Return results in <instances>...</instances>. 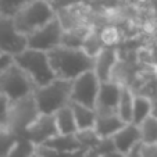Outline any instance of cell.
<instances>
[{
    "label": "cell",
    "instance_id": "cell-21",
    "mask_svg": "<svg viewBox=\"0 0 157 157\" xmlns=\"http://www.w3.org/2000/svg\"><path fill=\"white\" fill-rule=\"evenodd\" d=\"M142 142H157V117L149 116L139 124Z\"/></svg>",
    "mask_w": 157,
    "mask_h": 157
},
{
    "label": "cell",
    "instance_id": "cell-2",
    "mask_svg": "<svg viewBox=\"0 0 157 157\" xmlns=\"http://www.w3.org/2000/svg\"><path fill=\"white\" fill-rule=\"evenodd\" d=\"M71 83L70 79L54 78L43 86H38L33 90V98L36 100L40 113L54 114L57 110L68 106L71 103Z\"/></svg>",
    "mask_w": 157,
    "mask_h": 157
},
{
    "label": "cell",
    "instance_id": "cell-7",
    "mask_svg": "<svg viewBox=\"0 0 157 157\" xmlns=\"http://www.w3.org/2000/svg\"><path fill=\"white\" fill-rule=\"evenodd\" d=\"M64 25L59 15L44 24L39 29L33 31L32 33L27 36L28 39V48L38 49V50L49 53L50 50L56 49L57 46L63 43V36H64Z\"/></svg>",
    "mask_w": 157,
    "mask_h": 157
},
{
    "label": "cell",
    "instance_id": "cell-30",
    "mask_svg": "<svg viewBox=\"0 0 157 157\" xmlns=\"http://www.w3.org/2000/svg\"><path fill=\"white\" fill-rule=\"evenodd\" d=\"M33 157H39V156H38V154H35V156H33Z\"/></svg>",
    "mask_w": 157,
    "mask_h": 157
},
{
    "label": "cell",
    "instance_id": "cell-25",
    "mask_svg": "<svg viewBox=\"0 0 157 157\" xmlns=\"http://www.w3.org/2000/svg\"><path fill=\"white\" fill-rule=\"evenodd\" d=\"M10 104H11V100H10L3 92H0V129H4V128H6Z\"/></svg>",
    "mask_w": 157,
    "mask_h": 157
},
{
    "label": "cell",
    "instance_id": "cell-23",
    "mask_svg": "<svg viewBox=\"0 0 157 157\" xmlns=\"http://www.w3.org/2000/svg\"><path fill=\"white\" fill-rule=\"evenodd\" d=\"M31 0H0V15L14 17Z\"/></svg>",
    "mask_w": 157,
    "mask_h": 157
},
{
    "label": "cell",
    "instance_id": "cell-18",
    "mask_svg": "<svg viewBox=\"0 0 157 157\" xmlns=\"http://www.w3.org/2000/svg\"><path fill=\"white\" fill-rule=\"evenodd\" d=\"M38 151V145L27 136H17L7 157H33Z\"/></svg>",
    "mask_w": 157,
    "mask_h": 157
},
{
    "label": "cell",
    "instance_id": "cell-29",
    "mask_svg": "<svg viewBox=\"0 0 157 157\" xmlns=\"http://www.w3.org/2000/svg\"><path fill=\"white\" fill-rule=\"evenodd\" d=\"M127 157H142L140 156V153H139V145H138L136 147H133L132 150L127 154Z\"/></svg>",
    "mask_w": 157,
    "mask_h": 157
},
{
    "label": "cell",
    "instance_id": "cell-24",
    "mask_svg": "<svg viewBox=\"0 0 157 157\" xmlns=\"http://www.w3.org/2000/svg\"><path fill=\"white\" fill-rule=\"evenodd\" d=\"M17 135L7 129H0V157H7L14 145Z\"/></svg>",
    "mask_w": 157,
    "mask_h": 157
},
{
    "label": "cell",
    "instance_id": "cell-27",
    "mask_svg": "<svg viewBox=\"0 0 157 157\" xmlns=\"http://www.w3.org/2000/svg\"><path fill=\"white\" fill-rule=\"evenodd\" d=\"M13 61H14V57L7 54V53H4L3 50H0V72L3 71L4 68H7Z\"/></svg>",
    "mask_w": 157,
    "mask_h": 157
},
{
    "label": "cell",
    "instance_id": "cell-28",
    "mask_svg": "<svg viewBox=\"0 0 157 157\" xmlns=\"http://www.w3.org/2000/svg\"><path fill=\"white\" fill-rule=\"evenodd\" d=\"M100 157H127V154L121 153V151H118V150H111V151H109V153L103 154V156H100Z\"/></svg>",
    "mask_w": 157,
    "mask_h": 157
},
{
    "label": "cell",
    "instance_id": "cell-6",
    "mask_svg": "<svg viewBox=\"0 0 157 157\" xmlns=\"http://www.w3.org/2000/svg\"><path fill=\"white\" fill-rule=\"evenodd\" d=\"M35 85L25 71L14 61L0 72V92H3L10 100L32 95Z\"/></svg>",
    "mask_w": 157,
    "mask_h": 157
},
{
    "label": "cell",
    "instance_id": "cell-9",
    "mask_svg": "<svg viewBox=\"0 0 157 157\" xmlns=\"http://www.w3.org/2000/svg\"><path fill=\"white\" fill-rule=\"evenodd\" d=\"M27 48V35L18 31L13 17L0 15V50L14 57Z\"/></svg>",
    "mask_w": 157,
    "mask_h": 157
},
{
    "label": "cell",
    "instance_id": "cell-14",
    "mask_svg": "<svg viewBox=\"0 0 157 157\" xmlns=\"http://www.w3.org/2000/svg\"><path fill=\"white\" fill-rule=\"evenodd\" d=\"M117 61V53L111 46H104L100 52L95 56V64H93V71L98 75V78L103 81L111 79V71Z\"/></svg>",
    "mask_w": 157,
    "mask_h": 157
},
{
    "label": "cell",
    "instance_id": "cell-10",
    "mask_svg": "<svg viewBox=\"0 0 157 157\" xmlns=\"http://www.w3.org/2000/svg\"><path fill=\"white\" fill-rule=\"evenodd\" d=\"M59 135V129L56 125L54 114H44L39 113V116L32 121V124L27 128L22 136H27L35 145L42 146L49 139Z\"/></svg>",
    "mask_w": 157,
    "mask_h": 157
},
{
    "label": "cell",
    "instance_id": "cell-16",
    "mask_svg": "<svg viewBox=\"0 0 157 157\" xmlns=\"http://www.w3.org/2000/svg\"><path fill=\"white\" fill-rule=\"evenodd\" d=\"M54 120H56L59 133H77L78 132L77 121H75V116H74V111H72L71 103L68 106L57 110L56 113H54Z\"/></svg>",
    "mask_w": 157,
    "mask_h": 157
},
{
    "label": "cell",
    "instance_id": "cell-26",
    "mask_svg": "<svg viewBox=\"0 0 157 157\" xmlns=\"http://www.w3.org/2000/svg\"><path fill=\"white\" fill-rule=\"evenodd\" d=\"M139 153L142 157H157V142H142Z\"/></svg>",
    "mask_w": 157,
    "mask_h": 157
},
{
    "label": "cell",
    "instance_id": "cell-19",
    "mask_svg": "<svg viewBox=\"0 0 157 157\" xmlns=\"http://www.w3.org/2000/svg\"><path fill=\"white\" fill-rule=\"evenodd\" d=\"M133 101H135V95L129 89L122 88L121 95H120L118 106H117V113L120 114L125 122H132V113H133Z\"/></svg>",
    "mask_w": 157,
    "mask_h": 157
},
{
    "label": "cell",
    "instance_id": "cell-20",
    "mask_svg": "<svg viewBox=\"0 0 157 157\" xmlns=\"http://www.w3.org/2000/svg\"><path fill=\"white\" fill-rule=\"evenodd\" d=\"M153 114V104L150 99L145 96H135L133 101V113H132V122L139 125L143 120Z\"/></svg>",
    "mask_w": 157,
    "mask_h": 157
},
{
    "label": "cell",
    "instance_id": "cell-31",
    "mask_svg": "<svg viewBox=\"0 0 157 157\" xmlns=\"http://www.w3.org/2000/svg\"><path fill=\"white\" fill-rule=\"evenodd\" d=\"M48 2H49V0H48Z\"/></svg>",
    "mask_w": 157,
    "mask_h": 157
},
{
    "label": "cell",
    "instance_id": "cell-8",
    "mask_svg": "<svg viewBox=\"0 0 157 157\" xmlns=\"http://www.w3.org/2000/svg\"><path fill=\"white\" fill-rule=\"evenodd\" d=\"M101 81L98 78L93 70L81 74L71 83V101L85 104L89 107H96Z\"/></svg>",
    "mask_w": 157,
    "mask_h": 157
},
{
    "label": "cell",
    "instance_id": "cell-3",
    "mask_svg": "<svg viewBox=\"0 0 157 157\" xmlns=\"http://www.w3.org/2000/svg\"><path fill=\"white\" fill-rule=\"evenodd\" d=\"M14 63L24 70L25 74L33 82L35 88L46 85L56 78L46 52L27 48L14 56Z\"/></svg>",
    "mask_w": 157,
    "mask_h": 157
},
{
    "label": "cell",
    "instance_id": "cell-22",
    "mask_svg": "<svg viewBox=\"0 0 157 157\" xmlns=\"http://www.w3.org/2000/svg\"><path fill=\"white\" fill-rule=\"evenodd\" d=\"M77 138L81 142L82 147L85 150L95 147L99 142L101 140V136H99V133L95 131V128H90V129H81L77 132Z\"/></svg>",
    "mask_w": 157,
    "mask_h": 157
},
{
    "label": "cell",
    "instance_id": "cell-4",
    "mask_svg": "<svg viewBox=\"0 0 157 157\" xmlns=\"http://www.w3.org/2000/svg\"><path fill=\"white\" fill-rule=\"evenodd\" d=\"M57 15L56 10L48 0H31L13 17L15 27L24 35H29L48 24Z\"/></svg>",
    "mask_w": 157,
    "mask_h": 157
},
{
    "label": "cell",
    "instance_id": "cell-13",
    "mask_svg": "<svg viewBox=\"0 0 157 157\" xmlns=\"http://www.w3.org/2000/svg\"><path fill=\"white\" fill-rule=\"evenodd\" d=\"M122 86L113 82V79L103 81L100 83L98 101H96V110H117L121 95Z\"/></svg>",
    "mask_w": 157,
    "mask_h": 157
},
{
    "label": "cell",
    "instance_id": "cell-12",
    "mask_svg": "<svg viewBox=\"0 0 157 157\" xmlns=\"http://www.w3.org/2000/svg\"><path fill=\"white\" fill-rule=\"evenodd\" d=\"M96 110V109H95ZM127 122L120 117L117 110H96L95 131L101 138H111Z\"/></svg>",
    "mask_w": 157,
    "mask_h": 157
},
{
    "label": "cell",
    "instance_id": "cell-5",
    "mask_svg": "<svg viewBox=\"0 0 157 157\" xmlns=\"http://www.w3.org/2000/svg\"><path fill=\"white\" fill-rule=\"evenodd\" d=\"M39 109L36 100L32 95L11 100L7 117V124L4 129L13 132L17 136H22L27 128L32 124V121L39 116Z\"/></svg>",
    "mask_w": 157,
    "mask_h": 157
},
{
    "label": "cell",
    "instance_id": "cell-17",
    "mask_svg": "<svg viewBox=\"0 0 157 157\" xmlns=\"http://www.w3.org/2000/svg\"><path fill=\"white\" fill-rule=\"evenodd\" d=\"M71 107H72V111H74L78 131L95 128L96 110L93 107H89V106L79 104V103H72V101H71Z\"/></svg>",
    "mask_w": 157,
    "mask_h": 157
},
{
    "label": "cell",
    "instance_id": "cell-1",
    "mask_svg": "<svg viewBox=\"0 0 157 157\" xmlns=\"http://www.w3.org/2000/svg\"><path fill=\"white\" fill-rule=\"evenodd\" d=\"M56 78L75 79L81 74L93 70L95 57L86 53L82 48L60 44L48 53Z\"/></svg>",
    "mask_w": 157,
    "mask_h": 157
},
{
    "label": "cell",
    "instance_id": "cell-15",
    "mask_svg": "<svg viewBox=\"0 0 157 157\" xmlns=\"http://www.w3.org/2000/svg\"><path fill=\"white\" fill-rule=\"evenodd\" d=\"M42 146H46L57 151H63V153H75L79 150H85L78 140L77 133H59Z\"/></svg>",
    "mask_w": 157,
    "mask_h": 157
},
{
    "label": "cell",
    "instance_id": "cell-11",
    "mask_svg": "<svg viewBox=\"0 0 157 157\" xmlns=\"http://www.w3.org/2000/svg\"><path fill=\"white\" fill-rule=\"evenodd\" d=\"M111 140H113L116 150L128 154L133 147H136L138 145L142 143L139 125L133 124V122H127L111 136Z\"/></svg>",
    "mask_w": 157,
    "mask_h": 157
}]
</instances>
